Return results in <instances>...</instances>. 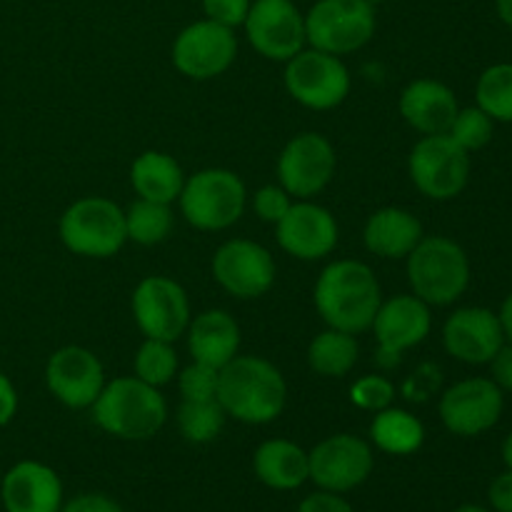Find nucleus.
Returning <instances> with one entry per match:
<instances>
[{"label":"nucleus","instance_id":"nucleus-1","mask_svg":"<svg viewBox=\"0 0 512 512\" xmlns=\"http://www.w3.org/2000/svg\"><path fill=\"white\" fill-rule=\"evenodd\" d=\"M313 303L328 328L360 335L373 325L383 290L370 265L350 258L333 260L315 280Z\"/></svg>","mask_w":512,"mask_h":512},{"label":"nucleus","instance_id":"nucleus-2","mask_svg":"<svg viewBox=\"0 0 512 512\" xmlns=\"http://www.w3.org/2000/svg\"><path fill=\"white\" fill-rule=\"evenodd\" d=\"M218 403L245 425H268L283 415L288 385L283 373L260 355H235L218 375Z\"/></svg>","mask_w":512,"mask_h":512},{"label":"nucleus","instance_id":"nucleus-3","mask_svg":"<svg viewBox=\"0 0 512 512\" xmlns=\"http://www.w3.org/2000/svg\"><path fill=\"white\" fill-rule=\"evenodd\" d=\"M90 410L95 425L118 440H148L158 435L168 420V403L160 388L135 375L105 383Z\"/></svg>","mask_w":512,"mask_h":512},{"label":"nucleus","instance_id":"nucleus-4","mask_svg":"<svg viewBox=\"0 0 512 512\" xmlns=\"http://www.w3.org/2000/svg\"><path fill=\"white\" fill-rule=\"evenodd\" d=\"M405 263L410 290L430 308L453 305L470 285L468 253L445 235H423Z\"/></svg>","mask_w":512,"mask_h":512},{"label":"nucleus","instance_id":"nucleus-5","mask_svg":"<svg viewBox=\"0 0 512 512\" xmlns=\"http://www.w3.org/2000/svg\"><path fill=\"white\" fill-rule=\"evenodd\" d=\"M180 213L195 230L218 233L243 218L248 190L243 178L228 168H203L185 178L178 198Z\"/></svg>","mask_w":512,"mask_h":512},{"label":"nucleus","instance_id":"nucleus-6","mask_svg":"<svg viewBox=\"0 0 512 512\" xmlns=\"http://www.w3.org/2000/svg\"><path fill=\"white\" fill-rule=\"evenodd\" d=\"M60 243L78 258H113L128 243L125 210L115 200L88 195L65 208L58 223Z\"/></svg>","mask_w":512,"mask_h":512},{"label":"nucleus","instance_id":"nucleus-7","mask_svg":"<svg viewBox=\"0 0 512 512\" xmlns=\"http://www.w3.org/2000/svg\"><path fill=\"white\" fill-rule=\"evenodd\" d=\"M378 18L368 0H318L305 13L308 48L330 55L355 53L373 40Z\"/></svg>","mask_w":512,"mask_h":512},{"label":"nucleus","instance_id":"nucleus-8","mask_svg":"<svg viewBox=\"0 0 512 512\" xmlns=\"http://www.w3.org/2000/svg\"><path fill=\"white\" fill-rule=\"evenodd\" d=\"M283 83L290 98L310 110L338 108L353 88L343 60L315 48H303L285 63Z\"/></svg>","mask_w":512,"mask_h":512},{"label":"nucleus","instance_id":"nucleus-9","mask_svg":"<svg viewBox=\"0 0 512 512\" xmlns=\"http://www.w3.org/2000/svg\"><path fill=\"white\" fill-rule=\"evenodd\" d=\"M408 173L425 198L453 200L470 180V153L448 133L423 135L410 150Z\"/></svg>","mask_w":512,"mask_h":512},{"label":"nucleus","instance_id":"nucleus-10","mask_svg":"<svg viewBox=\"0 0 512 512\" xmlns=\"http://www.w3.org/2000/svg\"><path fill=\"white\" fill-rule=\"evenodd\" d=\"M133 320L145 338L175 343L190 323V300L180 283L168 275H148L140 280L130 298Z\"/></svg>","mask_w":512,"mask_h":512},{"label":"nucleus","instance_id":"nucleus-11","mask_svg":"<svg viewBox=\"0 0 512 512\" xmlns=\"http://www.w3.org/2000/svg\"><path fill=\"white\" fill-rule=\"evenodd\" d=\"M238 58V38L233 28L215 20H195L175 35L173 65L190 80H213L228 73Z\"/></svg>","mask_w":512,"mask_h":512},{"label":"nucleus","instance_id":"nucleus-12","mask_svg":"<svg viewBox=\"0 0 512 512\" xmlns=\"http://www.w3.org/2000/svg\"><path fill=\"white\" fill-rule=\"evenodd\" d=\"M245 38L258 55L275 63H288L308 48L305 15L293 0H253L243 23Z\"/></svg>","mask_w":512,"mask_h":512},{"label":"nucleus","instance_id":"nucleus-13","mask_svg":"<svg viewBox=\"0 0 512 512\" xmlns=\"http://www.w3.org/2000/svg\"><path fill=\"white\" fill-rule=\"evenodd\" d=\"M310 480L318 490L328 493H350L360 488L373 475L375 455L370 443L350 433L330 435L320 440L308 453Z\"/></svg>","mask_w":512,"mask_h":512},{"label":"nucleus","instance_id":"nucleus-14","mask_svg":"<svg viewBox=\"0 0 512 512\" xmlns=\"http://www.w3.org/2000/svg\"><path fill=\"white\" fill-rule=\"evenodd\" d=\"M338 155L320 133H300L278 155V180L295 200H313L335 178Z\"/></svg>","mask_w":512,"mask_h":512},{"label":"nucleus","instance_id":"nucleus-15","mask_svg":"<svg viewBox=\"0 0 512 512\" xmlns=\"http://www.w3.org/2000/svg\"><path fill=\"white\" fill-rule=\"evenodd\" d=\"M275 275V258L255 240H225L213 255L215 283L238 300L263 298L275 285Z\"/></svg>","mask_w":512,"mask_h":512},{"label":"nucleus","instance_id":"nucleus-16","mask_svg":"<svg viewBox=\"0 0 512 512\" xmlns=\"http://www.w3.org/2000/svg\"><path fill=\"white\" fill-rule=\"evenodd\" d=\"M505 395L490 378H465L450 385L438 405L445 428L460 438H475L500 420Z\"/></svg>","mask_w":512,"mask_h":512},{"label":"nucleus","instance_id":"nucleus-17","mask_svg":"<svg viewBox=\"0 0 512 512\" xmlns=\"http://www.w3.org/2000/svg\"><path fill=\"white\" fill-rule=\"evenodd\" d=\"M45 385L65 408L88 410L105 388V368L93 350L65 345L48 358Z\"/></svg>","mask_w":512,"mask_h":512},{"label":"nucleus","instance_id":"nucleus-18","mask_svg":"<svg viewBox=\"0 0 512 512\" xmlns=\"http://www.w3.org/2000/svg\"><path fill=\"white\" fill-rule=\"evenodd\" d=\"M278 245L303 263L323 260L338 248L340 228L335 215L313 200H295L288 213L275 225Z\"/></svg>","mask_w":512,"mask_h":512},{"label":"nucleus","instance_id":"nucleus-19","mask_svg":"<svg viewBox=\"0 0 512 512\" xmlns=\"http://www.w3.org/2000/svg\"><path fill=\"white\" fill-rule=\"evenodd\" d=\"M505 343L498 313L488 308H460L445 320L443 345L450 358L465 365H485Z\"/></svg>","mask_w":512,"mask_h":512},{"label":"nucleus","instance_id":"nucleus-20","mask_svg":"<svg viewBox=\"0 0 512 512\" xmlns=\"http://www.w3.org/2000/svg\"><path fill=\"white\" fill-rule=\"evenodd\" d=\"M433 328L430 305L415 298L413 293L395 295L380 303L370 330L380 345V353L398 360L405 350L423 343Z\"/></svg>","mask_w":512,"mask_h":512},{"label":"nucleus","instance_id":"nucleus-21","mask_svg":"<svg viewBox=\"0 0 512 512\" xmlns=\"http://www.w3.org/2000/svg\"><path fill=\"white\" fill-rule=\"evenodd\" d=\"M0 498L5 512H60L63 483L50 465L20 460L5 473Z\"/></svg>","mask_w":512,"mask_h":512},{"label":"nucleus","instance_id":"nucleus-22","mask_svg":"<svg viewBox=\"0 0 512 512\" xmlns=\"http://www.w3.org/2000/svg\"><path fill=\"white\" fill-rule=\"evenodd\" d=\"M405 123L420 135L448 133L450 123L458 115L460 105L453 90L433 78H418L408 83L398 100Z\"/></svg>","mask_w":512,"mask_h":512},{"label":"nucleus","instance_id":"nucleus-23","mask_svg":"<svg viewBox=\"0 0 512 512\" xmlns=\"http://www.w3.org/2000/svg\"><path fill=\"white\" fill-rule=\"evenodd\" d=\"M185 338H188L190 358L220 370L238 355L240 325L228 310H203L190 318Z\"/></svg>","mask_w":512,"mask_h":512},{"label":"nucleus","instance_id":"nucleus-24","mask_svg":"<svg viewBox=\"0 0 512 512\" xmlns=\"http://www.w3.org/2000/svg\"><path fill=\"white\" fill-rule=\"evenodd\" d=\"M423 223L405 208H380L365 220L363 243L383 260H405L423 240Z\"/></svg>","mask_w":512,"mask_h":512},{"label":"nucleus","instance_id":"nucleus-25","mask_svg":"<svg viewBox=\"0 0 512 512\" xmlns=\"http://www.w3.org/2000/svg\"><path fill=\"white\" fill-rule=\"evenodd\" d=\"M255 478L270 490H298L310 480L308 450L300 448L298 443L285 438L265 440L258 445L253 455Z\"/></svg>","mask_w":512,"mask_h":512},{"label":"nucleus","instance_id":"nucleus-26","mask_svg":"<svg viewBox=\"0 0 512 512\" xmlns=\"http://www.w3.org/2000/svg\"><path fill=\"white\" fill-rule=\"evenodd\" d=\"M130 185L138 198L173 205L183 193L185 173L173 155L145 150L130 165Z\"/></svg>","mask_w":512,"mask_h":512},{"label":"nucleus","instance_id":"nucleus-27","mask_svg":"<svg viewBox=\"0 0 512 512\" xmlns=\"http://www.w3.org/2000/svg\"><path fill=\"white\" fill-rule=\"evenodd\" d=\"M370 440L383 453L405 458L423 448L425 428L413 413L390 405V408L375 413L373 423H370Z\"/></svg>","mask_w":512,"mask_h":512},{"label":"nucleus","instance_id":"nucleus-28","mask_svg":"<svg viewBox=\"0 0 512 512\" xmlns=\"http://www.w3.org/2000/svg\"><path fill=\"white\" fill-rule=\"evenodd\" d=\"M358 358V338L343 330H323L308 345V365L320 378H345L355 368Z\"/></svg>","mask_w":512,"mask_h":512},{"label":"nucleus","instance_id":"nucleus-29","mask_svg":"<svg viewBox=\"0 0 512 512\" xmlns=\"http://www.w3.org/2000/svg\"><path fill=\"white\" fill-rule=\"evenodd\" d=\"M175 213L170 205L153 203V200L138 198L128 210H125V235L130 243L153 248L163 243L173 233Z\"/></svg>","mask_w":512,"mask_h":512},{"label":"nucleus","instance_id":"nucleus-30","mask_svg":"<svg viewBox=\"0 0 512 512\" xmlns=\"http://www.w3.org/2000/svg\"><path fill=\"white\" fill-rule=\"evenodd\" d=\"M223 405L215 400H183L178 408V428L188 443L208 445L223 433L225 425Z\"/></svg>","mask_w":512,"mask_h":512},{"label":"nucleus","instance_id":"nucleus-31","mask_svg":"<svg viewBox=\"0 0 512 512\" xmlns=\"http://www.w3.org/2000/svg\"><path fill=\"white\" fill-rule=\"evenodd\" d=\"M475 100L495 123H512V63L485 68L475 85Z\"/></svg>","mask_w":512,"mask_h":512},{"label":"nucleus","instance_id":"nucleus-32","mask_svg":"<svg viewBox=\"0 0 512 512\" xmlns=\"http://www.w3.org/2000/svg\"><path fill=\"white\" fill-rule=\"evenodd\" d=\"M133 365L135 378L153 388H163V385L173 383V378L178 375V353L168 340L145 338L135 353Z\"/></svg>","mask_w":512,"mask_h":512},{"label":"nucleus","instance_id":"nucleus-33","mask_svg":"<svg viewBox=\"0 0 512 512\" xmlns=\"http://www.w3.org/2000/svg\"><path fill=\"white\" fill-rule=\"evenodd\" d=\"M493 133L495 120L490 118L485 110H480L478 105H473V108H460L448 128L450 138H453L460 148L468 150V153L485 148V145L493 140Z\"/></svg>","mask_w":512,"mask_h":512},{"label":"nucleus","instance_id":"nucleus-34","mask_svg":"<svg viewBox=\"0 0 512 512\" xmlns=\"http://www.w3.org/2000/svg\"><path fill=\"white\" fill-rule=\"evenodd\" d=\"M395 400V385L385 375H363L350 385V403L365 413H380Z\"/></svg>","mask_w":512,"mask_h":512},{"label":"nucleus","instance_id":"nucleus-35","mask_svg":"<svg viewBox=\"0 0 512 512\" xmlns=\"http://www.w3.org/2000/svg\"><path fill=\"white\" fill-rule=\"evenodd\" d=\"M218 375L220 370L193 360L188 368L180 370L178 390L183 400H215L218 398Z\"/></svg>","mask_w":512,"mask_h":512},{"label":"nucleus","instance_id":"nucleus-36","mask_svg":"<svg viewBox=\"0 0 512 512\" xmlns=\"http://www.w3.org/2000/svg\"><path fill=\"white\" fill-rule=\"evenodd\" d=\"M293 203H295V198L280 183L278 185L275 183L263 185V188L255 190V195H253L255 215H258L263 223H270V225H278Z\"/></svg>","mask_w":512,"mask_h":512},{"label":"nucleus","instance_id":"nucleus-37","mask_svg":"<svg viewBox=\"0 0 512 512\" xmlns=\"http://www.w3.org/2000/svg\"><path fill=\"white\" fill-rule=\"evenodd\" d=\"M250 5H253V0H203L205 18L233 30L245 23Z\"/></svg>","mask_w":512,"mask_h":512},{"label":"nucleus","instance_id":"nucleus-38","mask_svg":"<svg viewBox=\"0 0 512 512\" xmlns=\"http://www.w3.org/2000/svg\"><path fill=\"white\" fill-rule=\"evenodd\" d=\"M295 512H353V508H350V503L340 493L315 490L298 505Z\"/></svg>","mask_w":512,"mask_h":512},{"label":"nucleus","instance_id":"nucleus-39","mask_svg":"<svg viewBox=\"0 0 512 512\" xmlns=\"http://www.w3.org/2000/svg\"><path fill=\"white\" fill-rule=\"evenodd\" d=\"M60 512H125L115 503L113 498L108 495H100V493H85L73 498L70 503H63Z\"/></svg>","mask_w":512,"mask_h":512},{"label":"nucleus","instance_id":"nucleus-40","mask_svg":"<svg viewBox=\"0 0 512 512\" xmlns=\"http://www.w3.org/2000/svg\"><path fill=\"white\" fill-rule=\"evenodd\" d=\"M490 375H493V383L498 385L500 390H510L512 393V343H503V348L495 353V358L490 360Z\"/></svg>","mask_w":512,"mask_h":512},{"label":"nucleus","instance_id":"nucleus-41","mask_svg":"<svg viewBox=\"0 0 512 512\" xmlns=\"http://www.w3.org/2000/svg\"><path fill=\"white\" fill-rule=\"evenodd\" d=\"M488 498L498 512H512V470H505L490 483Z\"/></svg>","mask_w":512,"mask_h":512},{"label":"nucleus","instance_id":"nucleus-42","mask_svg":"<svg viewBox=\"0 0 512 512\" xmlns=\"http://www.w3.org/2000/svg\"><path fill=\"white\" fill-rule=\"evenodd\" d=\"M15 410H18V393H15L13 383L0 373V428L15 418Z\"/></svg>","mask_w":512,"mask_h":512},{"label":"nucleus","instance_id":"nucleus-43","mask_svg":"<svg viewBox=\"0 0 512 512\" xmlns=\"http://www.w3.org/2000/svg\"><path fill=\"white\" fill-rule=\"evenodd\" d=\"M498 318H500V323H503L505 340H510V343H512V293L508 295V298H505V303H503V308H500Z\"/></svg>","mask_w":512,"mask_h":512},{"label":"nucleus","instance_id":"nucleus-44","mask_svg":"<svg viewBox=\"0 0 512 512\" xmlns=\"http://www.w3.org/2000/svg\"><path fill=\"white\" fill-rule=\"evenodd\" d=\"M495 10H498V18L512 28V0H495Z\"/></svg>","mask_w":512,"mask_h":512},{"label":"nucleus","instance_id":"nucleus-45","mask_svg":"<svg viewBox=\"0 0 512 512\" xmlns=\"http://www.w3.org/2000/svg\"><path fill=\"white\" fill-rule=\"evenodd\" d=\"M503 460H505V465H508V470H512V433L505 438V443H503Z\"/></svg>","mask_w":512,"mask_h":512},{"label":"nucleus","instance_id":"nucleus-46","mask_svg":"<svg viewBox=\"0 0 512 512\" xmlns=\"http://www.w3.org/2000/svg\"><path fill=\"white\" fill-rule=\"evenodd\" d=\"M455 512H488L485 508H480V505H460Z\"/></svg>","mask_w":512,"mask_h":512},{"label":"nucleus","instance_id":"nucleus-47","mask_svg":"<svg viewBox=\"0 0 512 512\" xmlns=\"http://www.w3.org/2000/svg\"><path fill=\"white\" fill-rule=\"evenodd\" d=\"M370 5H378V3H383V0H368Z\"/></svg>","mask_w":512,"mask_h":512}]
</instances>
